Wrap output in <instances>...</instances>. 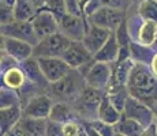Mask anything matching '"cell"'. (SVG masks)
Masks as SVG:
<instances>
[{
  "label": "cell",
  "instance_id": "obj_28",
  "mask_svg": "<svg viewBox=\"0 0 157 136\" xmlns=\"http://www.w3.org/2000/svg\"><path fill=\"white\" fill-rule=\"evenodd\" d=\"M45 8L49 10L52 14H55L57 19H60L64 14H67V11H66V0H47Z\"/></svg>",
  "mask_w": 157,
  "mask_h": 136
},
{
  "label": "cell",
  "instance_id": "obj_3",
  "mask_svg": "<svg viewBox=\"0 0 157 136\" xmlns=\"http://www.w3.org/2000/svg\"><path fill=\"white\" fill-rule=\"evenodd\" d=\"M81 74L85 78L87 87L100 90L102 93L108 91L111 86V80H112V67L109 64L93 61L90 65L85 67V71L81 72Z\"/></svg>",
  "mask_w": 157,
  "mask_h": 136
},
{
  "label": "cell",
  "instance_id": "obj_6",
  "mask_svg": "<svg viewBox=\"0 0 157 136\" xmlns=\"http://www.w3.org/2000/svg\"><path fill=\"white\" fill-rule=\"evenodd\" d=\"M37 61L45 79L51 84L62 80L72 71V68L62 57H41V59H37Z\"/></svg>",
  "mask_w": 157,
  "mask_h": 136
},
{
  "label": "cell",
  "instance_id": "obj_14",
  "mask_svg": "<svg viewBox=\"0 0 157 136\" xmlns=\"http://www.w3.org/2000/svg\"><path fill=\"white\" fill-rule=\"evenodd\" d=\"M113 31H109L107 29L94 26V25H87L85 37L82 40V44L86 46V49L94 56L98 50L107 44V41L109 40V37L112 35Z\"/></svg>",
  "mask_w": 157,
  "mask_h": 136
},
{
  "label": "cell",
  "instance_id": "obj_36",
  "mask_svg": "<svg viewBox=\"0 0 157 136\" xmlns=\"http://www.w3.org/2000/svg\"><path fill=\"white\" fill-rule=\"evenodd\" d=\"M150 69H152V72L155 74V76L157 78V52L155 53L152 63H150Z\"/></svg>",
  "mask_w": 157,
  "mask_h": 136
},
{
  "label": "cell",
  "instance_id": "obj_24",
  "mask_svg": "<svg viewBox=\"0 0 157 136\" xmlns=\"http://www.w3.org/2000/svg\"><path fill=\"white\" fill-rule=\"evenodd\" d=\"M21 68L23 69L26 78H28L32 83L41 84V82H47V79H45V76L43 74V71H41V68H40V64H38V61H37L36 57H32V59L26 60L25 63H22Z\"/></svg>",
  "mask_w": 157,
  "mask_h": 136
},
{
  "label": "cell",
  "instance_id": "obj_40",
  "mask_svg": "<svg viewBox=\"0 0 157 136\" xmlns=\"http://www.w3.org/2000/svg\"><path fill=\"white\" fill-rule=\"evenodd\" d=\"M155 45H157V41H156V44H155Z\"/></svg>",
  "mask_w": 157,
  "mask_h": 136
},
{
  "label": "cell",
  "instance_id": "obj_31",
  "mask_svg": "<svg viewBox=\"0 0 157 136\" xmlns=\"http://www.w3.org/2000/svg\"><path fill=\"white\" fill-rule=\"evenodd\" d=\"M82 124L77 121H71L63 125V136H79L82 132Z\"/></svg>",
  "mask_w": 157,
  "mask_h": 136
},
{
  "label": "cell",
  "instance_id": "obj_39",
  "mask_svg": "<svg viewBox=\"0 0 157 136\" xmlns=\"http://www.w3.org/2000/svg\"><path fill=\"white\" fill-rule=\"evenodd\" d=\"M115 136H123V135H120V134H116V135H115Z\"/></svg>",
  "mask_w": 157,
  "mask_h": 136
},
{
  "label": "cell",
  "instance_id": "obj_1",
  "mask_svg": "<svg viewBox=\"0 0 157 136\" xmlns=\"http://www.w3.org/2000/svg\"><path fill=\"white\" fill-rule=\"evenodd\" d=\"M130 95L152 108L157 101V78L147 65L135 64L127 83Z\"/></svg>",
  "mask_w": 157,
  "mask_h": 136
},
{
  "label": "cell",
  "instance_id": "obj_20",
  "mask_svg": "<svg viewBox=\"0 0 157 136\" xmlns=\"http://www.w3.org/2000/svg\"><path fill=\"white\" fill-rule=\"evenodd\" d=\"M49 120L63 124V125L67 123L75 121L74 109L68 105V102H56V104H53L52 112L49 114Z\"/></svg>",
  "mask_w": 157,
  "mask_h": 136
},
{
  "label": "cell",
  "instance_id": "obj_18",
  "mask_svg": "<svg viewBox=\"0 0 157 136\" xmlns=\"http://www.w3.org/2000/svg\"><path fill=\"white\" fill-rule=\"evenodd\" d=\"M22 110L19 109V105H14V106L8 108H2L0 116H2V121H0V127H2V136L11 131L18 123L22 119Z\"/></svg>",
  "mask_w": 157,
  "mask_h": 136
},
{
  "label": "cell",
  "instance_id": "obj_4",
  "mask_svg": "<svg viewBox=\"0 0 157 136\" xmlns=\"http://www.w3.org/2000/svg\"><path fill=\"white\" fill-rule=\"evenodd\" d=\"M71 40L67 38L63 33H55L49 37L44 38L34 46L33 57L41 59V57H63L66 50L70 48Z\"/></svg>",
  "mask_w": 157,
  "mask_h": 136
},
{
  "label": "cell",
  "instance_id": "obj_5",
  "mask_svg": "<svg viewBox=\"0 0 157 136\" xmlns=\"http://www.w3.org/2000/svg\"><path fill=\"white\" fill-rule=\"evenodd\" d=\"M123 116L127 119L135 120L137 123H140L142 127L147 128L149 125H152L153 123H156V117L153 113L152 108L147 106L146 104H144L142 101L134 98L130 95L127 102H126L124 110H123Z\"/></svg>",
  "mask_w": 157,
  "mask_h": 136
},
{
  "label": "cell",
  "instance_id": "obj_30",
  "mask_svg": "<svg viewBox=\"0 0 157 136\" xmlns=\"http://www.w3.org/2000/svg\"><path fill=\"white\" fill-rule=\"evenodd\" d=\"M93 124L96 129L98 131V134L101 136H115L116 135V129H115V125H111V124L102 123L100 120H94V121H90Z\"/></svg>",
  "mask_w": 157,
  "mask_h": 136
},
{
  "label": "cell",
  "instance_id": "obj_22",
  "mask_svg": "<svg viewBox=\"0 0 157 136\" xmlns=\"http://www.w3.org/2000/svg\"><path fill=\"white\" fill-rule=\"evenodd\" d=\"M38 11L40 10L29 0H18L14 7V19L21 22H32Z\"/></svg>",
  "mask_w": 157,
  "mask_h": 136
},
{
  "label": "cell",
  "instance_id": "obj_13",
  "mask_svg": "<svg viewBox=\"0 0 157 136\" xmlns=\"http://www.w3.org/2000/svg\"><path fill=\"white\" fill-rule=\"evenodd\" d=\"M53 104L51 97L40 94L34 95L33 98L29 99L26 104L25 109H23V116L32 117V119H49V114L52 112Z\"/></svg>",
  "mask_w": 157,
  "mask_h": 136
},
{
  "label": "cell",
  "instance_id": "obj_38",
  "mask_svg": "<svg viewBox=\"0 0 157 136\" xmlns=\"http://www.w3.org/2000/svg\"><path fill=\"white\" fill-rule=\"evenodd\" d=\"M152 110H153V113H155V117H156V120H157V101L155 102V104H153Z\"/></svg>",
  "mask_w": 157,
  "mask_h": 136
},
{
  "label": "cell",
  "instance_id": "obj_41",
  "mask_svg": "<svg viewBox=\"0 0 157 136\" xmlns=\"http://www.w3.org/2000/svg\"><path fill=\"white\" fill-rule=\"evenodd\" d=\"M156 2H157V0H156Z\"/></svg>",
  "mask_w": 157,
  "mask_h": 136
},
{
  "label": "cell",
  "instance_id": "obj_23",
  "mask_svg": "<svg viewBox=\"0 0 157 136\" xmlns=\"http://www.w3.org/2000/svg\"><path fill=\"white\" fill-rule=\"evenodd\" d=\"M26 79H28V78H26L25 72L19 67L8 68L7 71L4 72V76H3L4 86L10 90H18V89H21V87H23Z\"/></svg>",
  "mask_w": 157,
  "mask_h": 136
},
{
  "label": "cell",
  "instance_id": "obj_2",
  "mask_svg": "<svg viewBox=\"0 0 157 136\" xmlns=\"http://www.w3.org/2000/svg\"><path fill=\"white\" fill-rule=\"evenodd\" d=\"M86 89V82L83 75L78 69H72L67 76H64L62 80L56 82L51 87V93L53 97L62 99L60 102L77 101Z\"/></svg>",
  "mask_w": 157,
  "mask_h": 136
},
{
  "label": "cell",
  "instance_id": "obj_37",
  "mask_svg": "<svg viewBox=\"0 0 157 136\" xmlns=\"http://www.w3.org/2000/svg\"><path fill=\"white\" fill-rule=\"evenodd\" d=\"M32 4H34L36 7L38 8V10H43V7H45V3H47V0H29Z\"/></svg>",
  "mask_w": 157,
  "mask_h": 136
},
{
  "label": "cell",
  "instance_id": "obj_8",
  "mask_svg": "<svg viewBox=\"0 0 157 136\" xmlns=\"http://www.w3.org/2000/svg\"><path fill=\"white\" fill-rule=\"evenodd\" d=\"M2 35L3 37H10V38H15V40L25 41L28 44L33 45V46H36L40 42L32 22L13 20V22L7 23V25H2Z\"/></svg>",
  "mask_w": 157,
  "mask_h": 136
},
{
  "label": "cell",
  "instance_id": "obj_21",
  "mask_svg": "<svg viewBox=\"0 0 157 136\" xmlns=\"http://www.w3.org/2000/svg\"><path fill=\"white\" fill-rule=\"evenodd\" d=\"M157 41V23L150 20H142L138 29V44L144 46H153Z\"/></svg>",
  "mask_w": 157,
  "mask_h": 136
},
{
  "label": "cell",
  "instance_id": "obj_25",
  "mask_svg": "<svg viewBox=\"0 0 157 136\" xmlns=\"http://www.w3.org/2000/svg\"><path fill=\"white\" fill-rule=\"evenodd\" d=\"M115 129H116V134H120L123 136H141L145 131V127H142L135 120L123 116L122 120L115 125Z\"/></svg>",
  "mask_w": 157,
  "mask_h": 136
},
{
  "label": "cell",
  "instance_id": "obj_12",
  "mask_svg": "<svg viewBox=\"0 0 157 136\" xmlns=\"http://www.w3.org/2000/svg\"><path fill=\"white\" fill-rule=\"evenodd\" d=\"M87 25L83 22L82 17L64 14L59 19V30L60 33L70 38L71 41H82L85 37Z\"/></svg>",
  "mask_w": 157,
  "mask_h": 136
},
{
  "label": "cell",
  "instance_id": "obj_9",
  "mask_svg": "<svg viewBox=\"0 0 157 136\" xmlns=\"http://www.w3.org/2000/svg\"><path fill=\"white\" fill-rule=\"evenodd\" d=\"M66 63L72 68V69H78L81 71L82 68L90 65L94 59L93 54L86 49V46L82 44V41H72L70 48L66 50V53L62 57Z\"/></svg>",
  "mask_w": 157,
  "mask_h": 136
},
{
  "label": "cell",
  "instance_id": "obj_15",
  "mask_svg": "<svg viewBox=\"0 0 157 136\" xmlns=\"http://www.w3.org/2000/svg\"><path fill=\"white\" fill-rule=\"evenodd\" d=\"M107 93H102L100 90H94L90 89L86 86V89L83 90V93L81 94V97L77 99V105H78V112H86L90 113V110H93L96 114L98 112V106H100L102 98Z\"/></svg>",
  "mask_w": 157,
  "mask_h": 136
},
{
  "label": "cell",
  "instance_id": "obj_26",
  "mask_svg": "<svg viewBox=\"0 0 157 136\" xmlns=\"http://www.w3.org/2000/svg\"><path fill=\"white\" fill-rule=\"evenodd\" d=\"M138 15L142 20H150V22L157 23V2L142 0L138 6Z\"/></svg>",
  "mask_w": 157,
  "mask_h": 136
},
{
  "label": "cell",
  "instance_id": "obj_19",
  "mask_svg": "<svg viewBox=\"0 0 157 136\" xmlns=\"http://www.w3.org/2000/svg\"><path fill=\"white\" fill-rule=\"evenodd\" d=\"M19 124L25 131L26 136H47L48 119H32V117L22 116Z\"/></svg>",
  "mask_w": 157,
  "mask_h": 136
},
{
  "label": "cell",
  "instance_id": "obj_16",
  "mask_svg": "<svg viewBox=\"0 0 157 136\" xmlns=\"http://www.w3.org/2000/svg\"><path fill=\"white\" fill-rule=\"evenodd\" d=\"M120 56V45L116 38L115 31L107 41V44L98 50L97 53L93 56L94 61L97 63H105V64H111V63H116Z\"/></svg>",
  "mask_w": 157,
  "mask_h": 136
},
{
  "label": "cell",
  "instance_id": "obj_29",
  "mask_svg": "<svg viewBox=\"0 0 157 136\" xmlns=\"http://www.w3.org/2000/svg\"><path fill=\"white\" fill-rule=\"evenodd\" d=\"M18 105V97L15 93H13V90L2 87V108H8V106H14Z\"/></svg>",
  "mask_w": 157,
  "mask_h": 136
},
{
  "label": "cell",
  "instance_id": "obj_17",
  "mask_svg": "<svg viewBox=\"0 0 157 136\" xmlns=\"http://www.w3.org/2000/svg\"><path fill=\"white\" fill-rule=\"evenodd\" d=\"M122 117H123V113L115 108V105L111 102L108 94H105L101 104H100V106H98L97 120H100L102 123L111 124V125H116V124L122 120Z\"/></svg>",
  "mask_w": 157,
  "mask_h": 136
},
{
  "label": "cell",
  "instance_id": "obj_7",
  "mask_svg": "<svg viewBox=\"0 0 157 136\" xmlns=\"http://www.w3.org/2000/svg\"><path fill=\"white\" fill-rule=\"evenodd\" d=\"M89 20L90 25L102 27L109 31H116L124 22V11L102 6L100 10L96 11L92 17H89Z\"/></svg>",
  "mask_w": 157,
  "mask_h": 136
},
{
  "label": "cell",
  "instance_id": "obj_27",
  "mask_svg": "<svg viewBox=\"0 0 157 136\" xmlns=\"http://www.w3.org/2000/svg\"><path fill=\"white\" fill-rule=\"evenodd\" d=\"M108 97H109L111 102L115 105V108L117 109L119 112L124 110V106H126V102H127L128 97H130V93L127 90V87H123V89H119V90H115V91H111V93H107Z\"/></svg>",
  "mask_w": 157,
  "mask_h": 136
},
{
  "label": "cell",
  "instance_id": "obj_34",
  "mask_svg": "<svg viewBox=\"0 0 157 136\" xmlns=\"http://www.w3.org/2000/svg\"><path fill=\"white\" fill-rule=\"evenodd\" d=\"M82 127H83V129H85V132H86V135L87 136H101L100 134H98V131L93 127V124L90 123V121H83L82 123Z\"/></svg>",
  "mask_w": 157,
  "mask_h": 136
},
{
  "label": "cell",
  "instance_id": "obj_35",
  "mask_svg": "<svg viewBox=\"0 0 157 136\" xmlns=\"http://www.w3.org/2000/svg\"><path fill=\"white\" fill-rule=\"evenodd\" d=\"M141 136H157V121L149 125L147 128H145L144 134Z\"/></svg>",
  "mask_w": 157,
  "mask_h": 136
},
{
  "label": "cell",
  "instance_id": "obj_10",
  "mask_svg": "<svg viewBox=\"0 0 157 136\" xmlns=\"http://www.w3.org/2000/svg\"><path fill=\"white\" fill-rule=\"evenodd\" d=\"M32 25L34 27V31L40 41L60 31L59 19L56 18L55 14H52L47 8H43V10L38 11L37 15L33 18Z\"/></svg>",
  "mask_w": 157,
  "mask_h": 136
},
{
  "label": "cell",
  "instance_id": "obj_33",
  "mask_svg": "<svg viewBox=\"0 0 157 136\" xmlns=\"http://www.w3.org/2000/svg\"><path fill=\"white\" fill-rule=\"evenodd\" d=\"M104 7H109V8H116V10H122L124 11L126 7V0H101Z\"/></svg>",
  "mask_w": 157,
  "mask_h": 136
},
{
  "label": "cell",
  "instance_id": "obj_32",
  "mask_svg": "<svg viewBox=\"0 0 157 136\" xmlns=\"http://www.w3.org/2000/svg\"><path fill=\"white\" fill-rule=\"evenodd\" d=\"M47 136H63V124H59L48 119Z\"/></svg>",
  "mask_w": 157,
  "mask_h": 136
},
{
  "label": "cell",
  "instance_id": "obj_11",
  "mask_svg": "<svg viewBox=\"0 0 157 136\" xmlns=\"http://www.w3.org/2000/svg\"><path fill=\"white\" fill-rule=\"evenodd\" d=\"M2 49L15 63H21V64L25 63L26 60L32 59L33 52H34V46L28 44V42L10 37H3V35H2Z\"/></svg>",
  "mask_w": 157,
  "mask_h": 136
}]
</instances>
